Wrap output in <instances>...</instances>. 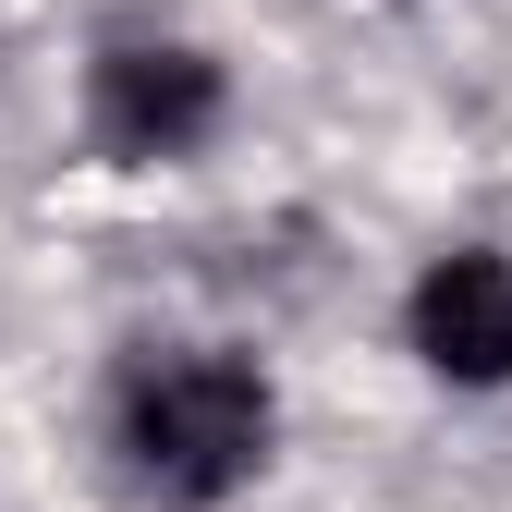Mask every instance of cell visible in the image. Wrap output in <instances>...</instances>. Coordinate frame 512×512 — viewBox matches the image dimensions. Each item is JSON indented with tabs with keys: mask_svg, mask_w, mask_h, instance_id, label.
<instances>
[{
	"mask_svg": "<svg viewBox=\"0 0 512 512\" xmlns=\"http://www.w3.org/2000/svg\"><path fill=\"white\" fill-rule=\"evenodd\" d=\"M110 427H122V464H135L159 500L208 512V500H232L256 464H269V378H256L244 354L171 342V354H135V366H122Z\"/></svg>",
	"mask_w": 512,
	"mask_h": 512,
	"instance_id": "cell-1",
	"label": "cell"
},
{
	"mask_svg": "<svg viewBox=\"0 0 512 512\" xmlns=\"http://www.w3.org/2000/svg\"><path fill=\"white\" fill-rule=\"evenodd\" d=\"M86 122H98L110 159H183V147H208V122H220V61L171 49V37H122V49H98Z\"/></svg>",
	"mask_w": 512,
	"mask_h": 512,
	"instance_id": "cell-2",
	"label": "cell"
},
{
	"mask_svg": "<svg viewBox=\"0 0 512 512\" xmlns=\"http://www.w3.org/2000/svg\"><path fill=\"white\" fill-rule=\"evenodd\" d=\"M415 354L464 391H500L512 378V256H488V244L439 256L415 281Z\"/></svg>",
	"mask_w": 512,
	"mask_h": 512,
	"instance_id": "cell-3",
	"label": "cell"
}]
</instances>
